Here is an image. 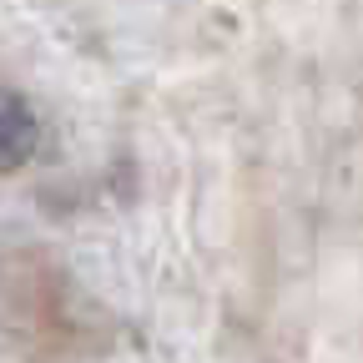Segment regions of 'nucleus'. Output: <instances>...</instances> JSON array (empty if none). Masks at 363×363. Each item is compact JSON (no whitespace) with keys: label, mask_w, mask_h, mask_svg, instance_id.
I'll return each instance as SVG.
<instances>
[{"label":"nucleus","mask_w":363,"mask_h":363,"mask_svg":"<svg viewBox=\"0 0 363 363\" xmlns=\"http://www.w3.org/2000/svg\"><path fill=\"white\" fill-rule=\"evenodd\" d=\"M0 348L21 363H86L111 348L106 308L40 252L0 257Z\"/></svg>","instance_id":"f257e3e1"},{"label":"nucleus","mask_w":363,"mask_h":363,"mask_svg":"<svg viewBox=\"0 0 363 363\" xmlns=\"http://www.w3.org/2000/svg\"><path fill=\"white\" fill-rule=\"evenodd\" d=\"M40 147V116L21 91L0 86V177L21 172Z\"/></svg>","instance_id":"f03ea898"}]
</instances>
